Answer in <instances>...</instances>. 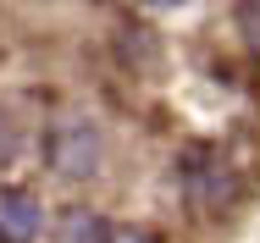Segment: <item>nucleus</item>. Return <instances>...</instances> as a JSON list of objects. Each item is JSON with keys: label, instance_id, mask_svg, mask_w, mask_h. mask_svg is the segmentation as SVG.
Masks as SVG:
<instances>
[{"label": "nucleus", "instance_id": "nucleus-1", "mask_svg": "<svg viewBox=\"0 0 260 243\" xmlns=\"http://www.w3.org/2000/svg\"><path fill=\"white\" fill-rule=\"evenodd\" d=\"M45 160H50L55 177H94L100 171V127L83 122V116H61L50 133H45Z\"/></svg>", "mask_w": 260, "mask_h": 243}, {"label": "nucleus", "instance_id": "nucleus-2", "mask_svg": "<svg viewBox=\"0 0 260 243\" xmlns=\"http://www.w3.org/2000/svg\"><path fill=\"white\" fill-rule=\"evenodd\" d=\"M45 232V204L28 188H0V243H34Z\"/></svg>", "mask_w": 260, "mask_h": 243}, {"label": "nucleus", "instance_id": "nucleus-3", "mask_svg": "<svg viewBox=\"0 0 260 243\" xmlns=\"http://www.w3.org/2000/svg\"><path fill=\"white\" fill-rule=\"evenodd\" d=\"M111 221L94 216V210H61V221H55V243H111Z\"/></svg>", "mask_w": 260, "mask_h": 243}, {"label": "nucleus", "instance_id": "nucleus-4", "mask_svg": "<svg viewBox=\"0 0 260 243\" xmlns=\"http://www.w3.org/2000/svg\"><path fill=\"white\" fill-rule=\"evenodd\" d=\"M111 243H155L144 227H122V232H111Z\"/></svg>", "mask_w": 260, "mask_h": 243}, {"label": "nucleus", "instance_id": "nucleus-5", "mask_svg": "<svg viewBox=\"0 0 260 243\" xmlns=\"http://www.w3.org/2000/svg\"><path fill=\"white\" fill-rule=\"evenodd\" d=\"M144 6H183V0H144Z\"/></svg>", "mask_w": 260, "mask_h": 243}]
</instances>
